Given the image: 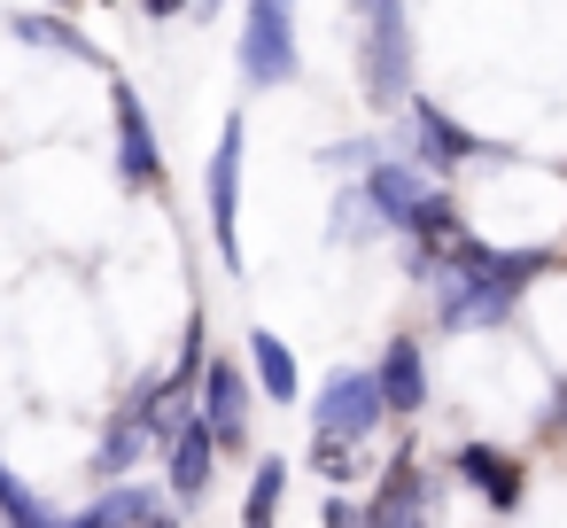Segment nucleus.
<instances>
[{
	"label": "nucleus",
	"instance_id": "1",
	"mask_svg": "<svg viewBox=\"0 0 567 528\" xmlns=\"http://www.w3.org/2000/svg\"><path fill=\"white\" fill-rule=\"evenodd\" d=\"M544 272H559V249H544V241L497 249V241L474 234L458 257L435 265V280H427V319H435L443 342H458V334H505Z\"/></svg>",
	"mask_w": 567,
	"mask_h": 528
},
{
	"label": "nucleus",
	"instance_id": "2",
	"mask_svg": "<svg viewBox=\"0 0 567 528\" xmlns=\"http://www.w3.org/2000/svg\"><path fill=\"white\" fill-rule=\"evenodd\" d=\"M350 63H358V102L373 117H404V102L420 94V48L404 0H350Z\"/></svg>",
	"mask_w": 567,
	"mask_h": 528
},
{
	"label": "nucleus",
	"instance_id": "3",
	"mask_svg": "<svg viewBox=\"0 0 567 528\" xmlns=\"http://www.w3.org/2000/svg\"><path fill=\"white\" fill-rule=\"evenodd\" d=\"M396 156H412L427 179H466V172H489V164H513V148L482 141L474 125H458L435 94H412L404 102V125H396Z\"/></svg>",
	"mask_w": 567,
	"mask_h": 528
},
{
	"label": "nucleus",
	"instance_id": "4",
	"mask_svg": "<svg viewBox=\"0 0 567 528\" xmlns=\"http://www.w3.org/2000/svg\"><path fill=\"white\" fill-rule=\"evenodd\" d=\"M234 71L249 94H280L303 79V0H241Z\"/></svg>",
	"mask_w": 567,
	"mask_h": 528
},
{
	"label": "nucleus",
	"instance_id": "5",
	"mask_svg": "<svg viewBox=\"0 0 567 528\" xmlns=\"http://www.w3.org/2000/svg\"><path fill=\"white\" fill-rule=\"evenodd\" d=\"M365 528H451V474L420 458V443H396L365 489Z\"/></svg>",
	"mask_w": 567,
	"mask_h": 528
},
{
	"label": "nucleus",
	"instance_id": "6",
	"mask_svg": "<svg viewBox=\"0 0 567 528\" xmlns=\"http://www.w3.org/2000/svg\"><path fill=\"white\" fill-rule=\"evenodd\" d=\"M241 156H249V117L226 110L210 164H203V218H210V249L226 272H241Z\"/></svg>",
	"mask_w": 567,
	"mask_h": 528
},
{
	"label": "nucleus",
	"instance_id": "7",
	"mask_svg": "<svg viewBox=\"0 0 567 528\" xmlns=\"http://www.w3.org/2000/svg\"><path fill=\"white\" fill-rule=\"evenodd\" d=\"M110 156H117V187L125 195H164V141H156V117L141 102L133 79H110Z\"/></svg>",
	"mask_w": 567,
	"mask_h": 528
},
{
	"label": "nucleus",
	"instance_id": "8",
	"mask_svg": "<svg viewBox=\"0 0 567 528\" xmlns=\"http://www.w3.org/2000/svg\"><path fill=\"white\" fill-rule=\"evenodd\" d=\"M195 412H203V427L218 435L226 458H249V451H257V381H249L241 358H218V350H210L203 389H195Z\"/></svg>",
	"mask_w": 567,
	"mask_h": 528
},
{
	"label": "nucleus",
	"instance_id": "9",
	"mask_svg": "<svg viewBox=\"0 0 567 528\" xmlns=\"http://www.w3.org/2000/svg\"><path fill=\"white\" fill-rule=\"evenodd\" d=\"M381 427H389V404H381L373 365H334V373H319V396H311V435L381 443Z\"/></svg>",
	"mask_w": 567,
	"mask_h": 528
},
{
	"label": "nucleus",
	"instance_id": "10",
	"mask_svg": "<svg viewBox=\"0 0 567 528\" xmlns=\"http://www.w3.org/2000/svg\"><path fill=\"white\" fill-rule=\"evenodd\" d=\"M443 474H451L458 489H474L497 520H505V513H520V497H528V458H520V451H505V443H482V435H474V443H458V451L443 458Z\"/></svg>",
	"mask_w": 567,
	"mask_h": 528
},
{
	"label": "nucleus",
	"instance_id": "11",
	"mask_svg": "<svg viewBox=\"0 0 567 528\" xmlns=\"http://www.w3.org/2000/svg\"><path fill=\"white\" fill-rule=\"evenodd\" d=\"M156 466H164V474H156V482H164V497H172L179 513H195V505L218 489L226 451H218V435H210V427H203V412H195V420H187V427H179V435L156 451Z\"/></svg>",
	"mask_w": 567,
	"mask_h": 528
},
{
	"label": "nucleus",
	"instance_id": "12",
	"mask_svg": "<svg viewBox=\"0 0 567 528\" xmlns=\"http://www.w3.org/2000/svg\"><path fill=\"white\" fill-rule=\"evenodd\" d=\"M373 381H381V404L389 420H420L435 404V365H427V342L420 334H389L381 358H373Z\"/></svg>",
	"mask_w": 567,
	"mask_h": 528
},
{
	"label": "nucleus",
	"instance_id": "13",
	"mask_svg": "<svg viewBox=\"0 0 567 528\" xmlns=\"http://www.w3.org/2000/svg\"><path fill=\"white\" fill-rule=\"evenodd\" d=\"M358 187H365L373 218H381V226H389V241H396V234H412V218L427 210V195H435L443 179H427V172H420L412 156H396V148H389V156H381V164H373V172H365Z\"/></svg>",
	"mask_w": 567,
	"mask_h": 528
},
{
	"label": "nucleus",
	"instance_id": "14",
	"mask_svg": "<svg viewBox=\"0 0 567 528\" xmlns=\"http://www.w3.org/2000/svg\"><path fill=\"white\" fill-rule=\"evenodd\" d=\"M9 40H17V48H40V55H71V63H86V71H110V79H117L110 48H102V40H86V32H79V17L17 9V17H9Z\"/></svg>",
	"mask_w": 567,
	"mask_h": 528
},
{
	"label": "nucleus",
	"instance_id": "15",
	"mask_svg": "<svg viewBox=\"0 0 567 528\" xmlns=\"http://www.w3.org/2000/svg\"><path fill=\"white\" fill-rule=\"evenodd\" d=\"M148 458H156V435H148L125 404H110V412H102V435H94V451H86V474H94V482H133Z\"/></svg>",
	"mask_w": 567,
	"mask_h": 528
},
{
	"label": "nucleus",
	"instance_id": "16",
	"mask_svg": "<svg viewBox=\"0 0 567 528\" xmlns=\"http://www.w3.org/2000/svg\"><path fill=\"white\" fill-rule=\"evenodd\" d=\"M164 505V482L133 474V482H94V497L79 513H63V528H141Z\"/></svg>",
	"mask_w": 567,
	"mask_h": 528
},
{
	"label": "nucleus",
	"instance_id": "17",
	"mask_svg": "<svg viewBox=\"0 0 567 528\" xmlns=\"http://www.w3.org/2000/svg\"><path fill=\"white\" fill-rule=\"evenodd\" d=\"M241 365H249V381H257L265 404H303V365H296V350L272 327H249L241 334Z\"/></svg>",
	"mask_w": 567,
	"mask_h": 528
},
{
	"label": "nucleus",
	"instance_id": "18",
	"mask_svg": "<svg viewBox=\"0 0 567 528\" xmlns=\"http://www.w3.org/2000/svg\"><path fill=\"white\" fill-rule=\"evenodd\" d=\"M327 241H334V249H381V241H389V226L373 218V203H365L358 179L334 187V203H327Z\"/></svg>",
	"mask_w": 567,
	"mask_h": 528
},
{
	"label": "nucleus",
	"instance_id": "19",
	"mask_svg": "<svg viewBox=\"0 0 567 528\" xmlns=\"http://www.w3.org/2000/svg\"><path fill=\"white\" fill-rule=\"evenodd\" d=\"M303 466H311V482H327V489H358L365 474H381V466H373V443H350V435H311Z\"/></svg>",
	"mask_w": 567,
	"mask_h": 528
},
{
	"label": "nucleus",
	"instance_id": "20",
	"mask_svg": "<svg viewBox=\"0 0 567 528\" xmlns=\"http://www.w3.org/2000/svg\"><path fill=\"white\" fill-rule=\"evenodd\" d=\"M288 458L280 451H257L249 466V489H241V528H280V505H288Z\"/></svg>",
	"mask_w": 567,
	"mask_h": 528
},
{
	"label": "nucleus",
	"instance_id": "21",
	"mask_svg": "<svg viewBox=\"0 0 567 528\" xmlns=\"http://www.w3.org/2000/svg\"><path fill=\"white\" fill-rule=\"evenodd\" d=\"M381 156H389L381 133H350V141H327V148H319V172H334V179H365Z\"/></svg>",
	"mask_w": 567,
	"mask_h": 528
},
{
	"label": "nucleus",
	"instance_id": "22",
	"mask_svg": "<svg viewBox=\"0 0 567 528\" xmlns=\"http://www.w3.org/2000/svg\"><path fill=\"white\" fill-rule=\"evenodd\" d=\"M319 528H365V497H358V489H327Z\"/></svg>",
	"mask_w": 567,
	"mask_h": 528
},
{
	"label": "nucleus",
	"instance_id": "23",
	"mask_svg": "<svg viewBox=\"0 0 567 528\" xmlns=\"http://www.w3.org/2000/svg\"><path fill=\"white\" fill-rule=\"evenodd\" d=\"M536 435H544V443H559V435H567V381H559V389H551V404L536 412Z\"/></svg>",
	"mask_w": 567,
	"mask_h": 528
},
{
	"label": "nucleus",
	"instance_id": "24",
	"mask_svg": "<svg viewBox=\"0 0 567 528\" xmlns=\"http://www.w3.org/2000/svg\"><path fill=\"white\" fill-rule=\"evenodd\" d=\"M133 9H141L148 24H179V17H195V0H133Z\"/></svg>",
	"mask_w": 567,
	"mask_h": 528
},
{
	"label": "nucleus",
	"instance_id": "25",
	"mask_svg": "<svg viewBox=\"0 0 567 528\" xmlns=\"http://www.w3.org/2000/svg\"><path fill=\"white\" fill-rule=\"evenodd\" d=\"M195 17L210 24V17H226V0H195Z\"/></svg>",
	"mask_w": 567,
	"mask_h": 528
},
{
	"label": "nucleus",
	"instance_id": "26",
	"mask_svg": "<svg viewBox=\"0 0 567 528\" xmlns=\"http://www.w3.org/2000/svg\"><path fill=\"white\" fill-rule=\"evenodd\" d=\"M40 9H55V17H71V9H79V0H40Z\"/></svg>",
	"mask_w": 567,
	"mask_h": 528
}]
</instances>
